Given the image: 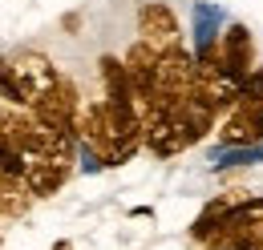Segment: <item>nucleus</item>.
<instances>
[{"mask_svg":"<svg viewBox=\"0 0 263 250\" xmlns=\"http://www.w3.org/2000/svg\"><path fill=\"white\" fill-rule=\"evenodd\" d=\"M77 25H81V16H77V12H69L65 20H61V29H65V32H73V29H77Z\"/></svg>","mask_w":263,"mask_h":250,"instance_id":"nucleus-17","label":"nucleus"},{"mask_svg":"<svg viewBox=\"0 0 263 250\" xmlns=\"http://www.w3.org/2000/svg\"><path fill=\"white\" fill-rule=\"evenodd\" d=\"M0 101H4V105L25 109V93H21L16 77H12V65H8V57H0Z\"/></svg>","mask_w":263,"mask_h":250,"instance_id":"nucleus-14","label":"nucleus"},{"mask_svg":"<svg viewBox=\"0 0 263 250\" xmlns=\"http://www.w3.org/2000/svg\"><path fill=\"white\" fill-rule=\"evenodd\" d=\"M138 32H142V40H146L150 49L174 45V40H178V16H174V8L162 4V0H146V4L138 8Z\"/></svg>","mask_w":263,"mask_h":250,"instance_id":"nucleus-8","label":"nucleus"},{"mask_svg":"<svg viewBox=\"0 0 263 250\" xmlns=\"http://www.w3.org/2000/svg\"><path fill=\"white\" fill-rule=\"evenodd\" d=\"M239 93H247V97H263V69H251V73L243 77Z\"/></svg>","mask_w":263,"mask_h":250,"instance_id":"nucleus-16","label":"nucleus"},{"mask_svg":"<svg viewBox=\"0 0 263 250\" xmlns=\"http://www.w3.org/2000/svg\"><path fill=\"white\" fill-rule=\"evenodd\" d=\"M206 250H263V218L219 226V230L206 238Z\"/></svg>","mask_w":263,"mask_h":250,"instance_id":"nucleus-9","label":"nucleus"},{"mask_svg":"<svg viewBox=\"0 0 263 250\" xmlns=\"http://www.w3.org/2000/svg\"><path fill=\"white\" fill-rule=\"evenodd\" d=\"M227 206H231V198H215V202H211V206H206V210L195 218V226H191V238H195V242H206V238H211V234L223 226V218H227Z\"/></svg>","mask_w":263,"mask_h":250,"instance_id":"nucleus-13","label":"nucleus"},{"mask_svg":"<svg viewBox=\"0 0 263 250\" xmlns=\"http://www.w3.org/2000/svg\"><path fill=\"white\" fill-rule=\"evenodd\" d=\"M0 141L21 150L29 157L36 141V121L29 117V109H16V105H0Z\"/></svg>","mask_w":263,"mask_h":250,"instance_id":"nucleus-10","label":"nucleus"},{"mask_svg":"<svg viewBox=\"0 0 263 250\" xmlns=\"http://www.w3.org/2000/svg\"><path fill=\"white\" fill-rule=\"evenodd\" d=\"M191 85H195V53L182 40L158 49V93L182 97L191 93Z\"/></svg>","mask_w":263,"mask_h":250,"instance_id":"nucleus-3","label":"nucleus"},{"mask_svg":"<svg viewBox=\"0 0 263 250\" xmlns=\"http://www.w3.org/2000/svg\"><path fill=\"white\" fill-rule=\"evenodd\" d=\"M122 65H126V81H130L134 101L142 105L146 97L158 89V49H150L146 40H138L130 53L122 57Z\"/></svg>","mask_w":263,"mask_h":250,"instance_id":"nucleus-7","label":"nucleus"},{"mask_svg":"<svg viewBox=\"0 0 263 250\" xmlns=\"http://www.w3.org/2000/svg\"><path fill=\"white\" fill-rule=\"evenodd\" d=\"M53 250H73V242H57V246H53Z\"/></svg>","mask_w":263,"mask_h":250,"instance_id":"nucleus-18","label":"nucleus"},{"mask_svg":"<svg viewBox=\"0 0 263 250\" xmlns=\"http://www.w3.org/2000/svg\"><path fill=\"white\" fill-rule=\"evenodd\" d=\"M219 57H223L227 77L243 85V77L255 69V40H251L247 25H227V32L219 36Z\"/></svg>","mask_w":263,"mask_h":250,"instance_id":"nucleus-6","label":"nucleus"},{"mask_svg":"<svg viewBox=\"0 0 263 250\" xmlns=\"http://www.w3.org/2000/svg\"><path fill=\"white\" fill-rule=\"evenodd\" d=\"M69 178H73V161H65V157H29L25 161V174H21V182H25V190L33 198L61 194Z\"/></svg>","mask_w":263,"mask_h":250,"instance_id":"nucleus-5","label":"nucleus"},{"mask_svg":"<svg viewBox=\"0 0 263 250\" xmlns=\"http://www.w3.org/2000/svg\"><path fill=\"white\" fill-rule=\"evenodd\" d=\"M73 137H77V145H85L89 154L98 157L101 165H118V145H114L109 125H105L101 97H98V101H81V105H77V113H73Z\"/></svg>","mask_w":263,"mask_h":250,"instance_id":"nucleus-1","label":"nucleus"},{"mask_svg":"<svg viewBox=\"0 0 263 250\" xmlns=\"http://www.w3.org/2000/svg\"><path fill=\"white\" fill-rule=\"evenodd\" d=\"M98 73H101V89H105V97H114V101H134L130 93V81H126V65L118 61V57H101L98 61Z\"/></svg>","mask_w":263,"mask_h":250,"instance_id":"nucleus-11","label":"nucleus"},{"mask_svg":"<svg viewBox=\"0 0 263 250\" xmlns=\"http://www.w3.org/2000/svg\"><path fill=\"white\" fill-rule=\"evenodd\" d=\"M12 65V77H16V85H21V93H25V109L33 105L36 97L45 93L61 73L53 69V61L45 57V53H33V49H25V53H16V57H8Z\"/></svg>","mask_w":263,"mask_h":250,"instance_id":"nucleus-4","label":"nucleus"},{"mask_svg":"<svg viewBox=\"0 0 263 250\" xmlns=\"http://www.w3.org/2000/svg\"><path fill=\"white\" fill-rule=\"evenodd\" d=\"M33 202H36V198L25 190V182H21V178L0 182V218H25Z\"/></svg>","mask_w":263,"mask_h":250,"instance_id":"nucleus-12","label":"nucleus"},{"mask_svg":"<svg viewBox=\"0 0 263 250\" xmlns=\"http://www.w3.org/2000/svg\"><path fill=\"white\" fill-rule=\"evenodd\" d=\"M77 105H81L77 85H73L69 77H57V81L29 105V117H33L36 125H45V129H69V133H73V113H77Z\"/></svg>","mask_w":263,"mask_h":250,"instance_id":"nucleus-2","label":"nucleus"},{"mask_svg":"<svg viewBox=\"0 0 263 250\" xmlns=\"http://www.w3.org/2000/svg\"><path fill=\"white\" fill-rule=\"evenodd\" d=\"M25 161H29V157L21 154V150H12V145H4V141H0V182L21 178V174H25Z\"/></svg>","mask_w":263,"mask_h":250,"instance_id":"nucleus-15","label":"nucleus"}]
</instances>
